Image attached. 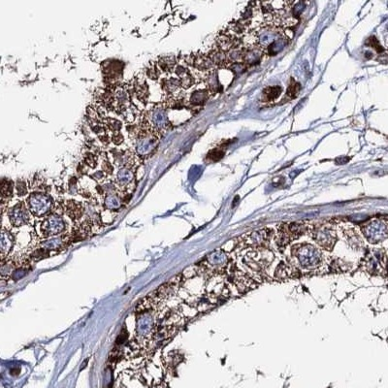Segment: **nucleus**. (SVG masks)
Segmentation results:
<instances>
[{
	"label": "nucleus",
	"instance_id": "obj_23",
	"mask_svg": "<svg viewBox=\"0 0 388 388\" xmlns=\"http://www.w3.org/2000/svg\"><path fill=\"white\" fill-rule=\"evenodd\" d=\"M105 126L107 129L115 133L120 132V130L122 129V123L114 118H107L105 120Z\"/></svg>",
	"mask_w": 388,
	"mask_h": 388
},
{
	"label": "nucleus",
	"instance_id": "obj_16",
	"mask_svg": "<svg viewBox=\"0 0 388 388\" xmlns=\"http://www.w3.org/2000/svg\"><path fill=\"white\" fill-rule=\"evenodd\" d=\"M124 203V200L117 194H107L104 195L103 205L106 210L109 211H117L119 210Z\"/></svg>",
	"mask_w": 388,
	"mask_h": 388
},
{
	"label": "nucleus",
	"instance_id": "obj_11",
	"mask_svg": "<svg viewBox=\"0 0 388 388\" xmlns=\"http://www.w3.org/2000/svg\"><path fill=\"white\" fill-rule=\"evenodd\" d=\"M271 236H272V230L270 228H264L246 235L244 239L245 241H247V244L261 246L265 242H267Z\"/></svg>",
	"mask_w": 388,
	"mask_h": 388
},
{
	"label": "nucleus",
	"instance_id": "obj_24",
	"mask_svg": "<svg viewBox=\"0 0 388 388\" xmlns=\"http://www.w3.org/2000/svg\"><path fill=\"white\" fill-rule=\"evenodd\" d=\"M135 91L138 98L143 101L146 100L149 95V88L146 84H138L135 87Z\"/></svg>",
	"mask_w": 388,
	"mask_h": 388
},
{
	"label": "nucleus",
	"instance_id": "obj_25",
	"mask_svg": "<svg viewBox=\"0 0 388 388\" xmlns=\"http://www.w3.org/2000/svg\"><path fill=\"white\" fill-rule=\"evenodd\" d=\"M116 214L113 211L105 210L102 213H100V222L104 224H110L115 220Z\"/></svg>",
	"mask_w": 388,
	"mask_h": 388
},
{
	"label": "nucleus",
	"instance_id": "obj_13",
	"mask_svg": "<svg viewBox=\"0 0 388 388\" xmlns=\"http://www.w3.org/2000/svg\"><path fill=\"white\" fill-rule=\"evenodd\" d=\"M15 243H16L15 236L5 228H2L1 239H0V251H1L2 259H4L6 256H8V254L13 249Z\"/></svg>",
	"mask_w": 388,
	"mask_h": 388
},
{
	"label": "nucleus",
	"instance_id": "obj_5",
	"mask_svg": "<svg viewBox=\"0 0 388 388\" xmlns=\"http://www.w3.org/2000/svg\"><path fill=\"white\" fill-rule=\"evenodd\" d=\"M65 229V220L58 214L45 217L40 223V233L43 237H54L62 234Z\"/></svg>",
	"mask_w": 388,
	"mask_h": 388
},
{
	"label": "nucleus",
	"instance_id": "obj_30",
	"mask_svg": "<svg viewBox=\"0 0 388 388\" xmlns=\"http://www.w3.org/2000/svg\"><path fill=\"white\" fill-rule=\"evenodd\" d=\"M112 141L115 144L120 145V144H122L124 142V136L120 132H116V133H114V135L112 137Z\"/></svg>",
	"mask_w": 388,
	"mask_h": 388
},
{
	"label": "nucleus",
	"instance_id": "obj_29",
	"mask_svg": "<svg viewBox=\"0 0 388 388\" xmlns=\"http://www.w3.org/2000/svg\"><path fill=\"white\" fill-rule=\"evenodd\" d=\"M85 159H86V165L90 166L91 168H94L97 165V158L94 154H91V153L86 154Z\"/></svg>",
	"mask_w": 388,
	"mask_h": 388
},
{
	"label": "nucleus",
	"instance_id": "obj_8",
	"mask_svg": "<svg viewBox=\"0 0 388 388\" xmlns=\"http://www.w3.org/2000/svg\"><path fill=\"white\" fill-rule=\"evenodd\" d=\"M28 211L29 210L26 209V207L23 205V203L22 202L13 206L8 212V217H9L11 224L17 228H21V227L25 226L30 220V216H29Z\"/></svg>",
	"mask_w": 388,
	"mask_h": 388
},
{
	"label": "nucleus",
	"instance_id": "obj_9",
	"mask_svg": "<svg viewBox=\"0 0 388 388\" xmlns=\"http://www.w3.org/2000/svg\"><path fill=\"white\" fill-rule=\"evenodd\" d=\"M148 121L153 131L165 129L169 126L167 113L164 107L157 106L148 113Z\"/></svg>",
	"mask_w": 388,
	"mask_h": 388
},
{
	"label": "nucleus",
	"instance_id": "obj_21",
	"mask_svg": "<svg viewBox=\"0 0 388 388\" xmlns=\"http://www.w3.org/2000/svg\"><path fill=\"white\" fill-rule=\"evenodd\" d=\"M176 65L175 59L173 57H165L162 58L158 62V67L163 71V72H170L172 71L174 66Z\"/></svg>",
	"mask_w": 388,
	"mask_h": 388
},
{
	"label": "nucleus",
	"instance_id": "obj_12",
	"mask_svg": "<svg viewBox=\"0 0 388 388\" xmlns=\"http://www.w3.org/2000/svg\"><path fill=\"white\" fill-rule=\"evenodd\" d=\"M33 238H34V234H33L32 229L27 226H23V227H21V229L16 234L15 240H16V244L20 248L26 249V248L33 246L32 245Z\"/></svg>",
	"mask_w": 388,
	"mask_h": 388
},
{
	"label": "nucleus",
	"instance_id": "obj_31",
	"mask_svg": "<svg viewBox=\"0 0 388 388\" xmlns=\"http://www.w3.org/2000/svg\"><path fill=\"white\" fill-rule=\"evenodd\" d=\"M147 74L152 80H156L158 77V70H157L156 66L152 67V68H149L147 71Z\"/></svg>",
	"mask_w": 388,
	"mask_h": 388
},
{
	"label": "nucleus",
	"instance_id": "obj_6",
	"mask_svg": "<svg viewBox=\"0 0 388 388\" xmlns=\"http://www.w3.org/2000/svg\"><path fill=\"white\" fill-rule=\"evenodd\" d=\"M135 148L136 151L141 156H147L157 146L158 140L156 132L151 130V132H138Z\"/></svg>",
	"mask_w": 388,
	"mask_h": 388
},
{
	"label": "nucleus",
	"instance_id": "obj_14",
	"mask_svg": "<svg viewBox=\"0 0 388 388\" xmlns=\"http://www.w3.org/2000/svg\"><path fill=\"white\" fill-rule=\"evenodd\" d=\"M65 212L67 216L75 221H79L84 216V208L82 204L74 200H69L66 202Z\"/></svg>",
	"mask_w": 388,
	"mask_h": 388
},
{
	"label": "nucleus",
	"instance_id": "obj_32",
	"mask_svg": "<svg viewBox=\"0 0 388 388\" xmlns=\"http://www.w3.org/2000/svg\"><path fill=\"white\" fill-rule=\"evenodd\" d=\"M223 156V152L219 150H215V151H212L210 154H209V157L212 158L213 160H219L221 157Z\"/></svg>",
	"mask_w": 388,
	"mask_h": 388
},
{
	"label": "nucleus",
	"instance_id": "obj_7",
	"mask_svg": "<svg viewBox=\"0 0 388 388\" xmlns=\"http://www.w3.org/2000/svg\"><path fill=\"white\" fill-rule=\"evenodd\" d=\"M227 262L228 258L225 252H223L222 250H216L205 259L203 266L199 267L206 274L214 273L216 271L222 270L227 265Z\"/></svg>",
	"mask_w": 388,
	"mask_h": 388
},
{
	"label": "nucleus",
	"instance_id": "obj_4",
	"mask_svg": "<svg viewBox=\"0 0 388 388\" xmlns=\"http://www.w3.org/2000/svg\"><path fill=\"white\" fill-rule=\"evenodd\" d=\"M361 229L371 244H379L388 238V221L383 218L369 220Z\"/></svg>",
	"mask_w": 388,
	"mask_h": 388
},
{
	"label": "nucleus",
	"instance_id": "obj_26",
	"mask_svg": "<svg viewBox=\"0 0 388 388\" xmlns=\"http://www.w3.org/2000/svg\"><path fill=\"white\" fill-rule=\"evenodd\" d=\"M49 257V252L47 250H45L43 248H40L36 251H34L31 256H30V259L31 260H34V261H38V260H41V259H46Z\"/></svg>",
	"mask_w": 388,
	"mask_h": 388
},
{
	"label": "nucleus",
	"instance_id": "obj_10",
	"mask_svg": "<svg viewBox=\"0 0 388 388\" xmlns=\"http://www.w3.org/2000/svg\"><path fill=\"white\" fill-rule=\"evenodd\" d=\"M313 237L319 245L327 250L331 249L337 240L336 231L332 227L328 226L313 229Z\"/></svg>",
	"mask_w": 388,
	"mask_h": 388
},
{
	"label": "nucleus",
	"instance_id": "obj_15",
	"mask_svg": "<svg viewBox=\"0 0 388 388\" xmlns=\"http://www.w3.org/2000/svg\"><path fill=\"white\" fill-rule=\"evenodd\" d=\"M134 180V173L129 167H122L116 175V186L125 189Z\"/></svg>",
	"mask_w": 388,
	"mask_h": 388
},
{
	"label": "nucleus",
	"instance_id": "obj_17",
	"mask_svg": "<svg viewBox=\"0 0 388 388\" xmlns=\"http://www.w3.org/2000/svg\"><path fill=\"white\" fill-rule=\"evenodd\" d=\"M211 90L209 88H203V89H197L194 91L190 98V103L193 106H200L204 104L210 95Z\"/></svg>",
	"mask_w": 388,
	"mask_h": 388
},
{
	"label": "nucleus",
	"instance_id": "obj_22",
	"mask_svg": "<svg viewBox=\"0 0 388 388\" xmlns=\"http://www.w3.org/2000/svg\"><path fill=\"white\" fill-rule=\"evenodd\" d=\"M138 114H139L138 109L136 108L135 106H133V105L128 106L127 108L125 109V110L122 112V115L124 116L125 120H126L128 123H132V122H134V120L137 118Z\"/></svg>",
	"mask_w": 388,
	"mask_h": 388
},
{
	"label": "nucleus",
	"instance_id": "obj_18",
	"mask_svg": "<svg viewBox=\"0 0 388 388\" xmlns=\"http://www.w3.org/2000/svg\"><path fill=\"white\" fill-rule=\"evenodd\" d=\"M162 89L167 93H173L181 86V82L177 78H166L161 82Z\"/></svg>",
	"mask_w": 388,
	"mask_h": 388
},
{
	"label": "nucleus",
	"instance_id": "obj_28",
	"mask_svg": "<svg viewBox=\"0 0 388 388\" xmlns=\"http://www.w3.org/2000/svg\"><path fill=\"white\" fill-rule=\"evenodd\" d=\"M16 193L19 196H24L27 194V187L23 181H18L16 184Z\"/></svg>",
	"mask_w": 388,
	"mask_h": 388
},
{
	"label": "nucleus",
	"instance_id": "obj_3",
	"mask_svg": "<svg viewBox=\"0 0 388 388\" xmlns=\"http://www.w3.org/2000/svg\"><path fill=\"white\" fill-rule=\"evenodd\" d=\"M26 206L32 215L43 216L51 213L54 207V202L49 194L36 192L27 197Z\"/></svg>",
	"mask_w": 388,
	"mask_h": 388
},
{
	"label": "nucleus",
	"instance_id": "obj_19",
	"mask_svg": "<svg viewBox=\"0 0 388 388\" xmlns=\"http://www.w3.org/2000/svg\"><path fill=\"white\" fill-rule=\"evenodd\" d=\"M14 193V185L10 180H3L1 184V196H2V202L7 199L9 200Z\"/></svg>",
	"mask_w": 388,
	"mask_h": 388
},
{
	"label": "nucleus",
	"instance_id": "obj_27",
	"mask_svg": "<svg viewBox=\"0 0 388 388\" xmlns=\"http://www.w3.org/2000/svg\"><path fill=\"white\" fill-rule=\"evenodd\" d=\"M299 91H300V85L295 82H292V84L287 89V96L289 98H295L298 95Z\"/></svg>",
	"mask_w": 388,
	"mask_h": 388
},
{
	"label": "nucleus",
	"instance_id": "obj_2",
	"mask_svg": "<svg viewBox=\"0 0 388 388\" xmlns=\"http://www.w3.org/2000/svg\"><path fill=\"white\" fill-rule=\"evenodd\" d=\"M293 256L298 264L305 269H315L322 263V253L310 244L294 247Z\"/></svg>",
	"mask_w": 388,
	"mask_h": 388
},
{
	"label": "nucleus",
	"instance_id": "obj_20",
	"mask_svg": "<svg viewBox=\"0 0 388 388\" xmlns=\"http://www.w3.org/2000/svg\"><path fill=\"white\" fill-rule=\"evenodd\" d=\"M282 92V88L280 86H269L267 87L264 92L263 96L265 97V100L267 102H271L276 100Z\"/></svg>",
	"mask_w": 388,
	"mask_h": 388
},
{
	"label": "nucleus",
	"instance_id": "obj_1",
	"mask_svg": "<svg viewBox=\"0 0 388 388\" xmlns=\"http://www.w3.org/2000/svg\"><path fill=\"white\" fill-rule=\"evenodd\" d=\"M159 318L157 311L154 309L140 312L136 322L135 340L142 345L150 343L159 325Z\"/></svg>",
	"mask_w": 388,
	"mask_h": 388
}]
</instances>
